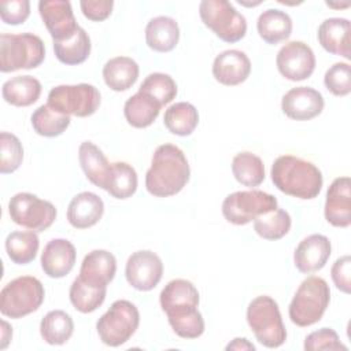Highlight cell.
<instances>
[{"label": "cell", "mask_w": 351, "mask_h": 351, "mask_svg": "<svg viewBox=\"0 0 351 351\" xmlns=\"http://www.w3.org/2000/svg\"><path fill=\"white\" fill-rule=\"evenodd\" d=\"M163 274L162 259L149 250H140L133 252L126 262L125 276L134 289L151 291L154 289Z\"/></svg>", "instance_id": "13"}, {"label": "cell", "mask_w": 351, "mask_h": 351, "mask_svg": "<svg viewBox=\"0 0 351 351\" xmlns=\"http://www.w3.org/2000/svg\"><path fill=\"white\" fill-rule=\"evenodd\" d=\"M324 106V96L311 86L292 88L281 100L282 112L295 121H310L318 117L322 112Z\"/></svg>", "instance_id": "16"}, {"label": "cell", "mask_w": 351, "mask_h": 351, "mask_svg": "<svg viewBox=\"0 0 351 351\" xmlns=\"http://www.w3.org/2000/svg\"><path fill=\"white\" fill-rule=\"evenodd\" d=\"M30 15L29 0H10L0 3V16L7 25H21Z\"/></svg>", "instance_id": "44"}, {"label": "cell", "mask_w": 351, "mask_h": 351, "mask_svg": "<svg viewBox=\"0 0 351 351\" xmlns=\"http://www.w3.org/2000/svg\"><path fill=\"white\" fill-rule=\"evenodd\" d=\"M251 73L250 58L239 49H226L215 56L213 62L214 78L226 86L244 82Z\"/></svg>", "instance_id": "19"}, {"label": "cell", "mask_w": 351, "mask_h": 351, "mask_svg": "<svg viewBox=\"0 0 351 351\" xmlns=\"http://www.w3.org/2000/svg\"><path fill=\"white\" fill-rule=\"evenodd\" d=\"M140 92L152 97L160 107L169 104L177 96L176 81L165 73H151L138 88Z\"/></svg>", "instance_id": "39"}, {"label": "cell", "mask_w": 351, "mask_h": 351, "mask_svg": "<svg viewBox=\"0 0 351 351\" xmlns=\"http://www.w3.org/2000/svg\"><path fill=\"white\" fill-rule=\"evenodd\" d=\"M1 328H3V330H1V344H0V348L4 350L8 346L11 337H12V328L4 319L1 321Z\"/></svg>", "instance_id": "48"}, {"label": "cell", "mask_w": 351, "mask_h": 351, "mask_svg": "<svg viewBox=\"0 0 351 351\" xmlns=\"http://www.w3.org/2000/svg\"><path fill=\"white\" fill-rule=\"evenodd\" d=\"M325 219L336 228H348L351 225V180L350 177H337L326 192Z\"/></svg>", "instance_id": "17"}, {"label": "cell", "mask_w": 351, "mask_h": 351, "mask_svg": "<svg viewBox=\"0 0 351 351\" xmlns=\"http://www.w3.org/2000/svg\"><path fill=\"white\" fill-rule=\"evenodd\" d=\"M138 73L140 69L134 59L129 56H115L106 62L103 67V80L110 89L123 92L134 85Z\"/></svg>", "instance_id": "26"}, {"label": "cell", "mask_w": 351, "mask_h": 351, "mask_svg": "<svg viewBox=\"0 0 351 351\" xmlns=\"http://www.w3.org/2000/svg\"><path fill=\"white\" fill-rule=\"evenodd\" d=\"M104 214V203L93 192H81L75 195L67 207V221L75 229H88L95 226Z\"/></svg>", "instance_id": "22"}, {"label": "cell", "mask_w": 351, "mask_h": 351, "mask_svg": "<svg viewBox=\"0 0 351 351\" xmlns=\"http://www.w3.org/2000/svg\"><path fill=\"white\" fill-rule=\"evenodd\" d=\"M330 276L333 280V284L337 289H340L344 293L351 292V258L350 255L340 256L335 261L330 269Z\"/></svg>", "instance_id": "45"}, {"label": "cell", "mask_w": 351, "mask_h": 351, "mask_svg": "<svg viewBox=\"0 0 351 351\" xmlns=\"http://www.w3.org/2000/svg\"><path fill=\"white\" fill-rule=\"evenodd\" d=\"M117 273V259L107 250H93L85 255L81 267L80 278L95 287H107Z\"/></svg>", "instance_id": "21"}, {"label": "cell", "mask_w": 351, "mask_h": 351, "mask_svg": "<svg viewBox=\"0 0 351 351\" xmlns=\"http://www.w3.org/2000/svg\"><path fill=\"white\" fill-rule=\"evenodd\" d=\"M169 324L174 333L182 339H197L204 332V319L199 310L178 318H170Z\"/></svg>", "instance_id": "42"}, {"label": "cell", "mask_w": 351, "mask_h": 351, "mask_svg": "<svg viewBox=\"0 0 351 351\" xmlns=\"http://www.w3.org/2000/svg\"><path fill=\"white\" fill-rule=\"evenodd\" d=\"M232 173L237 182L244 186H258L265 180V165L262 159L248 151L239 152L232 160Z\"/></svg>", "instance_id": "34"}, {"label": "cell", "mask_w": 351, "mask_h": 351, "mask_svg": "<svg viewBox=\"0 0 351 351\" xmlns=\"http://www.w3.org/2000/svg\"><path fill=\"white\" fill-rule=\"evenodd\" d=\"M291 225L292 219L289 213L278 207L254 219V230L256 234L271 241L282 239L289 232Z\"/></svg>", "instance_id": "37"}, {"label": "cell", "mask_w": 351, "mask_h": 351, "mask_svg": "<svg viewBox=\"0 0 351 351\" xmlns=\"http://www.w3.org/2000/svg\"><path fill=\"white\" fill-rule=\"evenodd\" d=\"M270 176L278 191L303 200L317 197L324 184L322 173L313 162L293 155L278 156L271 165Z\"/></svg>", "instance_id": "2"}, {"label": "cell", "mask_w": 351, "mask_h": 351, "mask_svg": "<svg viewBox=\"0 0 351 351\" xmlns=\"http://www.w3.org/2000/svg\"><path fill=\"white\" fill-rule=\"evenodd\" d=\"M166 129L176 136H189L199 123V112L196 107L188 101H178L171 104L163 117Z\"/></svg>", "instance_id": "32"}, {"label": "cell", "mask_w": 351, "mask_h": 351, "mask_svg": "<svg viewBox=\"0 0 351 351\" xmlns=\"http://www.w3.org/2000/svg\"><path fill=\"white\" fill-rule=\"evenodd\" d=\"M159 111L160 106L140 90L130 96L123 106V114L128 123L137 129H144L152 125L158 118Z\"/></svg>", "instance_id": "29"}, {"label": "cell", "mask_w": 351, "mask_h": 351, "mask_svg": "<svg viewBox=\"0 0 351 351\" xmlns=\"http://www.w3.org/2000/svg\"><path fill=\"white\" fill-rule=\"evenodd\" d=\"M247 322L256 340L267 348H278L287 340V330L278 304L267 295L256 296L250 302Z\"/></svg>", "instance_id": "4"}, {"label": "cell", "mask_w": 351, "mask_h": 351, "mask_svg": "<svg viewBox=\"0 0 351 351\" xmlns=\"http://www.w3.org/2000/svg\"><path fill=\"white\" fill-rule=\"evenodd\" d=\"M77 252L71 241L66 239H52L44 247L41 254V267L51 278L67 276L75 263Z\"/></svg>", "instance_id": "20"}, {"label": "cell", "mask_w": 351, "mask_h": 351, "mask_svg": "<svg viewBox=\"0 0 351 351\" xmlns=\"http://www.w3.org/2000/svg\"><path fill=\"white\" fill-rule=\"evenodd\" d=\"M106 293L107 287H95L77 277L70 287L69 298L75 310L88 314L97 310L103 304Z\"/></svg>", "instance_id": "36"}, {"label": "cell", "mask_w": 351, "mask_h": 351, "mask_svg": "<svg viewBox=\"0 0 351 351\" xmlns=\"http://www.w3.org/2000/svg\"><path fill=\"white\" fill-rule=\"evenodd\" d=\"M100 92L95 85H58L48 93L47 104L64 115H75L80 118L95 114L100 106Z\"/></svg>", "instance_id": "9"}, {"label": "cell", "mask_w": 351, "mask_h": 351, "mask_svg": "<svg viewBox=\"0 0 351 351\" xmlns=\"http://www.w3.org/2000/svg\"><path fill=\"white\" fill-rule=\"evenodd\" d=\"M70 115L52 110L48 104L40 106L32 114V126L34 132L43 137L60 136L70 125Z\"/></svg>", "instance_id": "38"}, {"label": "cell", "mask_w": 351, "mask_h": 351, "mask_svg": "<svg viewBox=\"0 0 351 351\" xmlns=\"http://www.w3.org/2000/svg\"><path fill=\"white\" fill-rule=\"evenodd\" d=\"M78 160L86 178L96 186L106 191L111 163L103 151L92 141H82L78 148Z\"/></svg>", "instance_id": "24"}, {"label": "cell", "mask_w": 351, "mask_h": 351, "mask_svg": "<svg viewBox=\"0 0 351 351\" xmlns=\"http://www.w3.org/2000/svg\"><path fill=\"white\" fill-rule=\"evenodd\" d=\"M45 59L43 40L33 33L0 36V71L10 73L21 69H36Z\"/></svg>", "instance_id": "5"}, {"label": "cell", "mask_w": 351, "mask_h": 351, "mask_svg": "<svg viewBox=\"0 0 351 351\" xmlns=\"http://www.w3.org/2000/svg\"><path fill=\"white\" fill-rule=\"evenodd\" d=\"M180 40V27L174 18L159 15L145 26V43L156 52H170Z\"/></svg>", "instance_id": "25"}, {"label": "cell", "mask_w": 351, "mask_h": 351, "mask_svg": "<svg viewBox=\"0 0 351 351\" xmlns=\"http://www.w3.org/2000/svg\"><path fill=\"white\" fill-rule=\"evenodd\" d=\"M199 292L196 287L184 278L169 281L159 295V303L167 319L178 318L193 313L199 306Z\"/></svg>", "instance_id": "14"}, {"label": "cell", "mask_w": 351, "mask_h": 351, "mask_svg": "<svg viewBox=\"0 0 351 351\" xmlns=\"http://www.w3.org/2000/svg\"><path fill=\"white\" fill-rule=\"evenodd\" d=\"M40 247V240L33 230H15L5 239L8 258L16 265H27L34 261Z\"/></svg>", "instance_id": "33"}, {"label": "cell", "mask_w": 351, "mask_h": 351, "mask_svg": "<svg viewBox=\"0 0 351 351\" xmlns=\"http://www.w3.org/2000/svg\"><path fill=\"white\" fill-rule=\"evenodd\" d=\"M23 160L21 140L8 132L0 133V173L8 174L19 169Z\"/></svg>", "instance_id": "40"}, {"label": "cell", "mask_w": 351, "mask_h": 351, "mask_svg": "<svg viewBox=\"0 0 351 351\" xmlns=\"http://www.w3.org/2000/svg\"><path fill=\"white\" fill-rule=\"evenodd\" d=\"M106 191L115 199H128L137 191V173L126 162L111 163Z\"/></svg>", "instance_id": "35"}, {"label": "cell", "mask_w": 351, "mask_h": 351, "mask_svg": "<svg viewBox=\"0 0 351 351\" xmlns=\"http://www.w3.org/2000/svg\"><path fill=\"white\" fill-rule=\"evenodd\" d=\"M1 95L11 106L27 107L38 100L41 95V84L32 75H16L3 84Z\"/></svg>", "instance_id": "28"}, {"label": "cell", "mask_w": 351, "mask_h": 351, "mask_svg": "<svg viewBox=\"0 0 351 351\" xmlns=\"http://www.w3.org/2000/svg\"><path fill=\"white\" fill-rule=\"evenodd\" d=\"M306 351H319V350H347V347L340 341L339 335L332 328H321L311 332L304 339Z\"/></svg>", "instance_id": "43"}, {"label": "cell", "mask_w": 351, "mask_h": 351, "mask_svg": "<svg viewBox=\"0 0 351 351\" xmlns=\"http://www.w3.org/2000/svg\"><path fill=\"white\" fill-rule=\"evenodd\" d=\"M8 214L16 225L33 232H44L55 222L58 211L51 202L29 192H19L10 199Z\"/></svg>", "instance_id": "11"}, {"label": "cell", "mask_w": 351, "mask_h": 351, "mask_svg": "<svg viewBox=\"0 0 351 351\" xmlns=\"http://www.w3.org/2000/svg\"><path fill=\"white\" fill-rule=\"evenodd\" d=\"M38 12L53 43L70 38L80 27L74 18L70 1L41 0L38 3Z\"/></svg>", "instance_id": "15"}, {"label": "cell", "mask_w": 351, "mask_h": 351, "mask_svg": "<svg viewBox=\"0 0 351 351\" xmlns=\"http://www.w3.org/2000/svg\"><path fill=\"white\" fill-rule=\"evenodd\" d=\"M256 29L265 43L276 45L289 38L292 33V19L285 11L269 8L258 16Z\"/></svg>", "instance_id": "27"}, {"label": "cell", "mask_w": 351, "mask_h": 351, "mask_svg": "<svg viewBox=\"0 0 351 351\" xmlns=\"http://www.w3.org/2000/svg\"><path fill=\"white\" fill-rule=\"evenodd\" d=\"M318 41L321 47L337 56H343L344 59H351L350 51V21L346 18H328L325 19L317 33Z\"/></svg>", "instance_id": "23"}, {"label": "cell", "mask_w": 351, "mask_h": 351, "mask_svg": "<svg viewBox=\"0 0 351 351\" xmlns=\"http://www.w3.org/2000/svg\"><path fill=\"white\" fill-rule=\"evenodd\" d=\"M81 11L85 18L93 22H101L111 15L112 0H82L80 1Z\"/></svg>", "instance_id": "46"}, {"label": "cell", "mask_w": 351, "mask_h": 351, "mask_svg": "<svg viewBox=\"0 0 351 351\" xmlns=\"http://www.w3.org/2000/svg\"><path fill=\"white\" fill-rule=\"evenodd\" d=\"M45 291L33 276H21L4 285L0 292V311L4 317L22 318L40 308Z\"/></svg>", "instance_id": "6"}, {"label": "cell", "mask_w": 351, "mask_h": 351, "mask_svg": "<svg viewBox=\"0 0 351 351\" xmlns=\"http://www.w3.org/2000/svg\"><path fill=\"white\" fill-rule=\"evenodd\" d=\"M324 84L335 96H347L351 92V67L346 62H337L330 66L325 75Z\"/></svg>", "instance_id": "41"}, {"label": "cell", "mask_w": 351, "mask_h": 351, "mask_svg": "<svg viewBox=\"0 0 351 351\" xmlns=\"http://www.w3.org/2000/svg\"><path fill=\"white\" fill-rule=\"evenodd\" d=\"M332 254V244L324 234H310L304 237L293 252L295 267L304 274L321 270Z\"/></svg>", "instance_id": "18"}, {"label": "cell", "mask_w": 351, "mask_h": 351, "mask_svg": "<svg viewBox=\"0 0 351 351\" xmlns=\"http://www.w3.org/2000/svg\"><path fill=\"white\" fill-rule=\"evenodd\" d=\"M278 207L277 199L263 191H237L228 195L222 202V215L233 225H247L262 214Z\"/></svg>", "instance_id": "10"}, {"label": "cell", "mask_w": 351, "mask_h": 351, "mask_svg": "<svg viewBox=\"0 0 351 351\" xmlns=\"http://www.w3.org/2000/svg\"><path fill=\"white\" fill-rule=\"evenodd\" d=\"M191 169L181 148L174 144L159 145L145 173V188L156 197L177 195L188 184Z\"/></svg>", "instance_id": "1"}, {"label": "cell", "mask_w": 351, "mask_h": 351, "mask_svg": "<svg viewBox=\"0 0 351 351\" xmlns=\"http://www.w3.org/2000/svg\"><path fill=\"white\" fill-rule=\"evenodd\" d=\"M202 22L225 43H237L247 33V21L226 0H203L199 4Z\"/></svg>", "instance_id": "8"}, {"label": "cell", "mask_w": 351, "mask_h": 351, "mask_svg": "<svg viewBox=\"0 0 351 351\" xmlns=\"http://www.w3.org/2000/svg\"><path fill=\"white\" fill-rule=\"evenodd\" d=\"M73 332V318L63 310L48 311L40 322V335L43 340L51 346H62L67 343Z\"/></svg>", "instance_id": "30"}, {"label": "cell", "mask_w": 351, "mask_h": 351, "mask_svg": "<svg viewBox=\"0 0 351 351\" xmlns=\"http://www.w3.org/2000/svg\"><path fill=\"white\" fill-rule=\"evenodd\" d=\"M276 64L282 77L289 81H303L315 69V55L303 41H289L281 47L276 56Z\"/></svg>", "instance_id": "12"}, {"label": "cell", "mask_w": 351, "mask_h": 351, "mask_svg": "<svg viewBox=\"0 0 351 351\" xmlns=\"http://www.w3.org/2000/svg\"><path fill=\"white\" fill-rule=\"evenodd\" d=\"M226 350H250V351H255V346L252 343H250L245 337H236L233 339L228 346H226Z\"/></svg>", "instance_id": "47"}, {"label": "cell", "mask_w": 351, "mask_h": 351, "mask_svg": "<svg viewBox=\"0 0 351 351\" xmlns=\"http://www.w3.org/2000/svg\"><path fill=\"white\" fill-rule=\"evenodd\" d=\"M90 38L88 33L78 27L77 32L64 41L53 43V52L56 59L67 66L84 63L90 53Z\"/></svg>", "instance_id": "31"}, {"label": "cell", "mask_w": 351, "mask_h": 351, "mask_svg": "<svg viewBox=\"0 0 351 351\" xmlns=\"http://www.w3.org/2000/svg\"><path fill=\"white\" fill-rule=\"evenodd\" d=\"M330 302L328 282L317 276L304 278L296 289L288 308L291 321L302 328L321 321Z\"/></svg>", "instance_id": "3"}, {"label": "cell", "mask_w": 351, "mask_h": 351, "mask_svg": "<svg viewBox=\"0 0 351 351\" xmlns=\"http://www.w3.org/2000/svg\"><path fill=\"white\" fill-rule=\"evenodd\" d=\"M138 324L140 313L137 307L129 300L119 299L97 319L96 330L103 344L119 347L134 335Z\"/></svg>", "instance_id": "7"}]
</instances>
